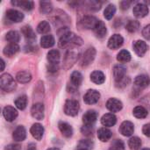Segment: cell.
<instances>
[{"label":"cell","mask_w":150,"mask_h":150,"mask_svg":"<svg viewBox=\"0 0 150 150\" xmlns=\"http://www.w3.org/2000/svg\"><path fill=\"white\" fill-rule=\"evenodd\" d=\"M3 115L7 121L11 122L15 120L16 118L18 117V111L14 107L11 105H7L3 110Z\"/></svg>","instance_id":"obj_12"},{"label":"cell","mask_w":150,"mask_h":150,"mask_svg":"<svg viewBox=\"0 0 150 150\" xmlns=\"http://www.w3.org/2000/svg\"><path fill=\"white\" fill-rule=\"evenodd\" d=\"M142 36L146 40H150V25H146L142 30Z\"/></svg>","instance_id":"obj_46"},{"label":"cell","mask_w":150,"mask_h":150,"mask_svg":"<svg viewBox=\"0 0 150 150\" xmlns=\"http://www.w3.org/2000/svg\"><path fill=\"white\" fill-rule=\"evenodd\" d=\"M100 93L96 90H89L83 97V100L87 105H94L98 102Z\"/></svg>","instance_id":"obj_7"},{"label":"cell","mask_w":150,"mask_h":150,"mask_svg":"<svg viewBox=\"0 0 150 150\" xmlns=\"http://www.w3.org/2000/svg\"><path fill=\"white\" fill-rule=\"evenodd\" d=\"M110 150H125V144L121 140H115L112 142Z\"/></svg>","instance_id":"obj_43"},{"label":"cell","mask_w":150,"mask_h":150,"mask_svg":"<svg viewBox=\"0 0 150 150\" xmlns=\"http://www.w3.org/2000/svg\"><path fill=\"white\" fill-rule=\"evenodd\" d=\"M127 69L122 65H116L113 68V76L116 82H119L126 77Z\"/></svg>","instance_id":"obj_22"},{"label":"cell","mask_w":150,"mask_h":150,"mask_svg":"<svg viewBox=\"0 0 150 150\" xmlns=\"http://www.w3.org/2000/svg\"><path fill=\"white\" fill-rule=\"evenodd\" d=\"M142 150H150V149H148V148H147V149H143Z\"/></svg>","instance_id":"obj_54"},{"label":"cell","mask_w":150,"mask_h":150,"mask_svg":"<svg viewBox=\"0 0 150 150\" xmlns=\"http://www.w3.org/2000/svg\"><path fill=\"white\" fill-rule=\"evenodd\" d=\"M98 21V19H97V18H95L93 16H85L80 20L79 25L85 29H93L94 30Z\"/></svg>","instance_id":"obj_6"},{"label":"cell","mask_w":150,"mask_h":150,"mask_svg":"<svg viewBox=\"0 0 150 150\" xmlns=\"http://www.w3.org/2000/svg\"><path fill=\"white\" fill-rule=\"evenodd\" d=\"M93 148V142L90 140H82L78 145H77V149H82V150H91Z\"/></svg>","instance_id":"obj_42"},{"label":"cell","mask_w":150,"mask_h":150,"mask_svg":"<svg viewBox=\"0 0 150 150\" xmlns=\"http://www.w3.org/2000/svg\"><path fill=\"white\" fill-rule=\"evenodd\" d=\"M58 127H59V130L61 131L62 134L64 137L69 138V137L72 136V134H73V129H72L71 126L69 124H68L67 122L60 121L58 123Z\"/></svg>","instance_id":"obj_20"},{"label":"cell","mask_w":150,"mask_h":150,"mask_svg":"<svg viewBox=\"0 0 150 150\" xmlns=\"http://www.w3.org/2000/svg\"><path fill=\"white\" fill-rule=\"evenodd\" d=\"M133 47H134V52L139 56H143L146 54L147 50H148L147 43L145 41H143V40H141L134 41V44H133Z\"/></svg>","instance_id":"obj_16"},{"label":"cell","mask_w":150,"mask_h":150,"mask_svg":"<svg viewBox=\"0 0 150 150\" xmlns=\"http://www.w3.org/2000/svg\"><path fill=\"white\" fill-rule=\"evenodd\" d=\"M55 43V40H54V38L53 35H44L41 37L40 39V45L42 47L44 48H49V47H52Z\"/></svg>","instance_id":"obj_29"},{"label":"cell","mask_w":150,"mask_h":150,"mask_svg":"<svg viewBox=\"0 0 150 150\" xmlns=\"http://www.w3.org/2000/svg\"><path fill=\"white\" fill-rule=\"evenodd\" d=\"M120 132L124 136H127V137L131 136L134 132V126L131 121L126 120V121L122 122V124L120 125Z\"/></svg>","instance_id":"obj_10"},{"label":"cell","mask_w":150,"mask_h":150,"mask_svg":"<svg viewBox=\"0 0 150 150\" xmlns=\"http://www.w3.org/2000/svg\"><path fill=\"white\" fill-rule=\"evenodd\" d=\"M115 12H116V7H115V5L114 4H108L105 7V11H104V16H105V18L106 19L109 20V19H112V17L114 16Z\"/></svg>","instance_id":"obj_37"},{"label":"cell","mask_w":150,"mask_h":150,"mask_svg":"<svg viewBox=\"0 0 150 150\" xmlns=\"http://www.w3.org/2000/svg\"><path fill=\"white\" fill-rule=\"evenodd\" d=\"M79 57V54L77 51L75 50H68V52L65 54V58H64V62H63V65L65 69H69L71 68L78 60Z\"/></svg>","instance_id":"obj_5"},{"label":"cell","mask_w":150,"mask_h":150,"mask_svg":"<svg viewBox=\"0 0 150 150\" xmlns=\"http://www.w3.org/2000/svg\"><path fill=\"white\" fill-rule=\"evenodd\" d=\"M70 80H71L72 85H74L75 87H78L83 83V76L80 72L74 71L70 76Z\"/></svg>","instance_id":"obj_32"},{"label":"cell","mask_w":150,"mask_h":150,"mask_svg":"<svg viewBox=\"0 0 150 150\" xmlns=\"http://www.w3.org/2000/svg\"><path fill=\"white\" fill-rule=\"evenodd\" d=\"M142 133L144 134V135L150 137V124H146V125L143 126Z\"/></svg>","instance_id":"obj_49"},{"label":"cell","mask_w":150,"mask_h":150,"mask_svg":"<svg viewBox=\"0 0 150 150\" xmlns=\"http://www.w3.org/2000/svg\"><path fill=\"white\" fill-rule=\"evenodd\" d=\"M102 6V3L99 1H91L89 3V7L91 10L92 11H98L101 8Z\"/></svg>","instance_id":"obj_44"},{"label":"cell","mask_w":150,"mask_h":150,"mask_svg":"<svg viewBox=\"0 0 150 150\" xmlns=\"http://www.w3.org/2000/svg\"><path fill=\"white\" fill-rule=\"evenodd\" d=\"M116 122H117V118L112 113H106L101 119L102 125L105 126V127H113L116 124Z\"/></svg>","instance_id":"obj_21"},{"label":"cell","mask_w":150,"mask_h":150,"mask_svg":"<svg viewBox=\"0 0 150 150\" xmlns=\"http://www.w3.org/2000/svg\"><path fill=\"white\" fill-rule=\"evenodd\" d=\"M79 109H80V105H79V103L76 100H75V99H68L65 102V105H64V112H65V114H67L69 116H71V117L76 116L78 114Z\"/></svg>","instance_id":"obj_3"},{"label":"cell","mask_w":150,"mask_h":150,"mask_svg":"<svg viewBox=\"0 0 150 150\" xmlns=\"http://www.w3.org/2000/svg\"><path fill=\"white\" fill-rule=\"evenodd\" d=\"M15 105L18 109L19 110H25L26 105H27V98L26 96L23 95L18 97L16 100H15Z\"/></svg>","instance_id":"obj_38"},{"label":"cell","mask_w":150,"mask_h":150,"mask_svg":"<svg viewBox=\"0 0 150 150\" xmlns=\"http://www.w3.org/2000/svg\"><path fill=\"white\" fill-rule=\"evenodd\" d=\"M19 49L20 47L18 44L10 43L4 48V54L8 57H12L19 51Z\"/></svg>","instance_id":"obj_26"},{"label":"cell","mask_w":150,"mask_h":150,"mask_svg":"<svg viewBox=\"0 0 150 150\" xmlns=\"http://www.w3.org/2000/svg\"><path fill=\"white\" fill-rule=\"evenodd\" d=\"M27 150H36V145L33 143H30L27 147Z\"/></svg>","instance_id":"obj_51"},{"label":"cell","mask_w":150,"mask_h":150,"mask_svg":"<svg viewBox=\"0 0 150 150\" xmlns=\"http://www.w3.org/2000/svg\"><path fill=\"white\" fill-rule=\"evenodd\" d=\"M40 11L43 14H49L53 11V5L51 2L40 1Z\"/></svg>","instance_id":"obj_34"},{"label":"cell","mask_w":150,"mask_h":150,"mask_svg":"<svg viewBox=\"0 0 150 150\" xmlns=\"http://www.w3.org/2000/svg\"><path fill=\"white\" fill-rule=\"evenodd\" d=\"M129 83H130V78L128 76H126L122 80H120L119 82H116V86L120 87V88H124V87L127 86L129 84Z\"/></svg>","instance_id":"obj_45"},{"label":"cell","mask_w":150,"mask_h":150,"mask_svg":"<svg viewBox=\"0 0 150 150\" xmlns=\"http://www.w3.org/2000/svg\"><path fill=\"white\" fill-rule=\"evenodd\" d=\"M122 107H123V105L121 101H120L119 99L110 98L106 102V108L112 112H118L122 109Z\"/></svg>","instance_id":"obj_17"},{"label":"cell","mask_w":150,"mask_h":150,"mask_svg":"<svg viewBox=\"0 0 150 150\" xmlns=\"http://www.w3.org/2000/svg\"><path fill=\"white\" fill-rule=\"evenodd\" d=\"M6 17L8 18V19H10L11 21L14 22V23H18L21 22L24 18V14L17 10L14 9H10L6 11Z\"/></svg>","instance_id":"obj_15"},{"label":"cell","mask_w":150,"mask_h":150,"mask_svg":"<svg viewBox=\"0 0 150 150\" xmlns=\"http://www.w3.org/2000/svg\"><path fill=\"white\" fill-rule=\"evenodd\" d=\"M82 44V39L77 37L75 33L71 32H67L66 33L62 34L59 40L60 47H67L69 46H81Z\"/></svg>","instance_id":"obj_1"},{"label":"cell","mask_w":150,"mask_h":150,"mask_svg":"<svg viewBox=\"0 0 150 150\" xmlns=\"http://www.w3.org/2000/svg\"><path fill=\"white\" fill-rule=\"evenodd\" d=\"M51 30L50 25L47 21H41L37 26V32L40 34H45L49 33Z\"/></svg>","instance_id":"obj_39"},{"label":"cell","mask_w":150,"mask_h":150,"mask_svg":"<svg viewBox=\"0 0 150 150\" xmlns=\"http://www.w3.org/2000/svg\"><path fill=\"white\" fill-rule=\"evenodd\" d=\"M21 146L18 144H10L5 147L4 150H20Z\"/></svg>","instance_id":"obj_48"},{"label":"cell","mask_w":150,"mask_h":150,"mask_svg":"<svg viewBox=\"0 0 150 150\" xmlns=\"http://www.w3.org/2000/svg\"><path fill=\"white\" fill-rule=\"evenodd\" d=\"M149 7L145 4H137L133 10L134 15L136 18H144L149 14Z\"/></svg>","instance_id":"obj_13"},{"label":"cell","mask_w":150,"mask_h":150,"mask_svg":"<svg viewBox=\"0 0 150 150\" xmlns=\"http://www.w3.org/2000/svg\"><path fill=\"white\" fill-rule=\"evenodd\" d=\"M1 65H2V68H1V71H3V70L4 69V60H3V59L1 60Z\"/></svg>","instance_id":"obj_52"},{"label":"cell","mask_w":150,"mask_h":150,"mask_svg":"<svg viewBox=\"0 0 150 150\" xmlns=\"http://www.w3.org/2000/svg\"><path fill=\"white\" fill-rule=\"evenodd\" d=\"M25 137H26V131H25V128L23 126H18L14 130V132L12 134V138L17 142L25 141Z\"/></svg>","instance_id":"obj_19"},{"label":"cell","mask_w":150,"mask_h":150,"mask_svg":"<svg viewBox=\"0 0 150 150\" xmlns=\"http://www.w3.org/2000/svg\"><path fill=\"white\" fill-rule=\"evenodd\" d=\"M124 42V39L120 34H113L108 40V47L111 49H118L120 48Z\"/></svg>","instance_id":"obj_11"},{"label":"cell","mask_w":150,"mask_h":150,"mask_svg":"<svg viewBox=\"0 0 150 150\" xmlns=\"http://www.w3.org/2000/svg\"><path fill=\"white\" fill-rule=\"evenodd\" d=\"M117 60L121 63L128 62L131 60V54L127 50H121L117 55Z\"/></svg>","instance_id":"obj_36"},{"label":"cell","mask_w":150,"mask_h":150,"mask_svg":"<svg viewBox=\"0 0 150 150\" xmlns=\"http://www.w3.org/2000/svg\"><path fill=\"white\" fill-rule=\"evenodd\" d=\"M5 39L10 43L17 44L19 41V40H20V35H19V33L17 31H10V32H8L6 33Z\"/></svg>","instance_id":"obj_33"},{"label":"cell","mask_w":150,"mask_h":150,"mask_svg":"<svg viewBox=\"0 0 150 150\" xmlns=\"http://www.w3.org/2000/svg\"><path fill=\"white\" fill-rule=\"evenodd\" d=\"M11 4L15 6H18L25 11H31L33 10L34 4L33 1H25V0H21V1H11Z\"/></svg>","instance_id":"obj_28"},{"label":"cell","mask_w":150,"mask_h":150,"mask_svg":"<svg viewBox=\"0 0 150 150\" xmlns=\"http://www.w3.org/2000/svg\"><path fill=\"white\" fill-rule=\"evenodd\" d=\"M0 86L1 89L6 92H11L14 91L17 87L14 78L8 73L3 74L0 77Z\"/></svg>","instance_id":"obj_2"},{"label":"cell","mask_w":150,"mask_h":150,"mask_svg":"<svg viewBox=\"0 0 150 150\" xmlns=\"http://www.w3.org/2000/svg\"><path fill=\"white\" fill-rule=\"evenodd\" d=\"M98 112H96L93 110H90L86 112L83 116V122L85 126L88 127H92L93 124L97 121L98 120Z\"/></svg>","instance_id":"obj_9"},{"label":"cell","mask_w":150,"mask_h":150,"mask_svg":"<svg viewBox=\"0 0 150 150\" xmlns=\"http://www.w3.org/2000/svg\"><path fill=\"white\" fill-rule=\"evenodd\" d=\"M150 83L149 77L146 75H140L138 76L135 77L134 79V85L136 88L142 90L145 89L146 87H148Z\"/></svg>","instance_id":"obj_18"},{"label":"cell","mask_w":150,"mask_h":150,"mask_svg":"<svg viewBox=\"0 0 150 150\" xmlns=\"http://www.w3.org/2000/svg\"><path fill=\"white\" fill-rule=\"evenodd\" d=\"M21 33L22 34L24 35V37L28 40L30 41L31 43L33 41H34L36 40V35L33 30V28L30 26V25H25L21 28Z\"/></svg>","instance_id":"obj_24"},{"label":"cell","mask_w":150,"mask_h":150,"mask_svg":"<svg viewBox=\"0 0 150 150\" xmlns=\"http://www.w3.org/2000/svg\"><path fill=\"white\" fill-rule=\"evenodd\" d=\"M140 26H141V24H140L139 21H137V20H130L127 24L126 28L129 33H135V32H137L139 30Z\"/></svg>","instance_id":"obj_41"},{"label":"cell","mask_w":150,"mask_h":150,"mask_svg":"<svg viewBox=\"0 0 150 150\" xmlns=\"http://www.w3.org/2000/svg\"><path fill=\"white\" fill-rule=\"evenodd\" d=\"M112 136V131L106 127H102L98 131V137L103 142H106L110 141Z\"/></svg>","instance_id":"obj_25"},{"label":"cell","mask_w":150,"mask_h":150,"mask_svg":"<svg viewBox=\"0 0 150 150\" xmlns=\"http://www.w3.org/2000/svg\"><path fill=\"white\" fill-rule=\"evenodd\" d=\"M133 114L134 117H136L137 119H145L148 116V111L143 107V106H136L134 111H133Z\"/></svg>","instance_id":"obj_35"},{"label":"cell","mask_w":150,"mask_h":150,"mask_svg":"<svg viewBox=\"0 0 150 150\" xmlns=\"http://www.w3.org/2000/svg\"><path fill=\"white\" fill-rule=\"evenodd\" d=\"M94 32H95V34L97 35V37L104 38L105 36V34H106V32H107L105 24L103 21L98 20L96 26H95V28H94Z\"/></svg>","instance_id":"obj_27"},{"label":"cell","mask_w":150,"mask_h":150,"mask_svg":"<svg viewBox=\"0 0 150 150\" xmlns=\"http://www.w3.org/2000/svg\"><path fill=\"white\" fill-rule=\"evenodd\" d=\"M60 58V52L56 49H52L47 53V61L50 65H59Z\"/></svg>","instance_id":"obj_23"},{"label":"cell","mask_w":150,"mask_h":150,"mask_svg":"<svg viewBox=\"0 0 150 150\" xmlns=\"http://www.w3.org/2000/svg\"><path fill=\"white\" fill-rule=\"evenodd\" d=\"M91 80L96 84H102V83H104V82L105 80V76L102 71L96 70V71H93L91 73Z\"/></svg>","instance_id":"obj_30"},{"label":"cell","mask_w":150,"mask_h":150,"mask_svg":"<svg viewBox=\"0 0 150 150\" xmlns=\"http://www.w3.org/2000/svg\"><path fill=\"white\" fill-rule=\"evenodd\" d=\"M76 150H82V149H76Z\"/></svg>","instance_id":"obj_55"},{"label":"cell","mask_w":150,"mask_h":150,"mask_svg":"<svg viewBox=\"0 0 150 150\" xmlns=\"http://www.w3.org/2000/svg\"><path fill=\"white\" fill-rule=\"evenodd\" d=\"M128 146L131 150H139L142 147V141L139 137H132L128 141Z\"/></svg>","instance_id":"obj_40"},{"label":"cell","mask_w":150,"mask_h":150,"mask_svg":"<svg viewBox=\"0 0 150 150\" xmlns=\"http://www.w3.org/2000/svg\"><path fill=\"white\" fill-rule=\"evenodd\" d=\"M30 133L35 140L40 141L44 134V127H42L41 124L35 123L32 126V127L30 129Z\"/></svg>","instance_id":"obj_14"},{"label":"cell","mask_w":150,"mask_h":150,"mask_svg":"<svg viewBox=\"0 0 150 150\" xmlns=\"http://www.w3.org/2000/svg\"><path fill=\"white\" fill-rule=\"evenodd\" d=\"M82 133H83V134H85V135H92L91 127H88V126L83 127H82Z\"/></svg>","instance_id":"obj_47"},{"label":"cell","mask_w":150,"mask_h":150,"mask_svg":"<svg viewBox=\"0 0 150 150\" xmlns=\"http://www.w3.org/2000/svg\"><path fill=\"white\" fill-rule=\"evenodd\" d=\"M44 105L41 103H35L31 109V114L32 116L38 120H42L44 119Z\"/></svg>","instance_id":"obj_8"},{"label":"cell","mask_w":150,"mask_h":150,"mask_svg":"<svg viewBox=\"0 0 150 150\" xmlns=\"http://www.w3.org/2000/svg\"><path fill=\"white\" fill-rule=\"evenodd\" d=\"M47 150H60L59 149H57V148H51V149H48Z\"/></svg>","instance_id":"obj_53"},{"label":"cell","mask_w":150,"mask_h":150,"mask_svg":"<svg viewBox=\"0 0 150 150\" xmlns=\"http://www.w3.org/2000/svg\"><path fill=\"white\" fill-rule=\"evenodd\" d=\"M130 4L131 2H128V1H122L120 3V6H121V9L122 10H127L130 6Z\"/></svg>","instance_id":"obj_50"},{"label":"cell","mask_w":150,"mask_h":150,"mask_svg":"<svg viewBox=\"0 0 150 150\" xmlns=\"http://www.w3.org/2000/svg\"><path fill=\"white\" fill-rule=\"evenodd\" d=\"M96 56V49L94 47H89L83 54L81 62H80V65L84 68L89 66L95 59Z\"/></svg>","instance_id":"obj_4"},{"label":"cell","mask_w":150,"mask_h":150,"mask_svg":"<svg viewBox=\"0 0 150 150\" xmlns=\"http://www.w3.org/2000/svg\"><path fill=\"white\" fill-rule=\"evenodd\" d=\"M16 78L21 83H27L32 80V75L28 71H19L17 73Z\"/></svg>","instance_id":"obj_31"}]
</instances>
